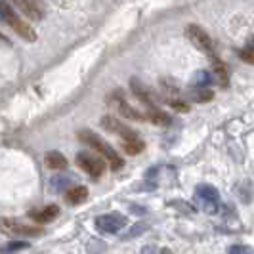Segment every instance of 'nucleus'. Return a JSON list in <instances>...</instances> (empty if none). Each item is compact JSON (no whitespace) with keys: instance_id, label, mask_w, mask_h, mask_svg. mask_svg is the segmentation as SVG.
Returning <instances> with one entry per match:
<instances>
[{"instance_id":"obj_1","label":"nucleus","mask_w":254,"mask_h":254,"mask_svg":"<svg viewBox=\"0 0 254 254\" xmlns=\"http://www.w3.org/2000/svg\"><path fill=\"white\" fill-rule=\"evenodd\" d=\"M0 19H2L8 27H12L23 40H27V42H35L36 40L35 29L19 18L18 14H16V10H14L6 0H0Z\"/></svg>"},{"instance_id":"obj_2","label":"nucleus","mask_w":254,"mask_h":254,"mask_svg":"<svg viewBox=\"0 0 254 254\" xmlns=\"http://www.w3.org/2000/svg\"><path fill=\"white\" fill-rule=\"evenodd\" d=\"M78 140H80L82 144H86L88 147H92L94 151H98L100 155H103L105 161H107L115 170L123 166V159L117 155V151H115L107 142H103L100 136H96L94 132H90V130H80V132H78Z\"/></svg>"},{"instance_id":"obj_3","label":"nucleus","mask_w":254,"mask_h":254,"mask_svg":"<svg viewBox=\"0 0 254 254\" xmlns=\"http://www.w3.org/2000/svg\"><path fill=\"white\" fill-rule=\"evenodd\" d=\"M185 36L189 38V42L201 50V52H204V54L208 55V57H212V59H216L214 57V44H212V40H210V36L206 35V31L204 29H201L199 25H187L185 27Z\"/></svg>"},{"instance_id":"obj_4","label":"nucleus","mask_w":254,"mask_h":254,"mask_svg":"<svg viewBox=\"0 0 254 254\" xmlns=\"http://www.w3.org/2000/svg\"><path fill=\"white\" fill-rule=\"evenodd\" d=\"M195 197L199 201V206L208 212V214H214L218 212V201H220V195H218V189L208 185V183H201L195 187Z\"/></svg>"},{"instance_id":"obj_5","label":"nucleus","mask_w":254,"mask_h":254,"mask_svg":"<svg viewBox=\"0 0 254 254\" xmlns=\"http://www.w3.org/2000/svg\"><path fill=\"white\" fill-rule=\"evenodd\" d=\"M0 229L8 235H16V237H33L40 235L42 229L35 228L31 224H21L18 220H10V218H2L0 220Z\"/></svg>"},{"instance_id":"obj_6","label":"nucleus","mask_w":254,"mask_h":254,"mask_svg":"<svg viewBox=\"0 0 254 254\" xmlns=\"http://www.w3.org/2000/svg\"><path fill=\"white\" fill-rule=\"evenodd\" d=\"M127 224V216L117 214V212H109V214H102L96 218V228L102 233H119Z\"/></svg>"},{"instance_id":"obj_7","label":"nucleus","mask_w":254,"mask_h":254,"mask_svg":"<svg viewBox=\"0 0 254 254\" xmlns=\"http://www.w3.org/2000/svg\"><path fill=\"white\" fill-rule=\"evenodd\" d=\"M130 88H132V94H134L142 103H145V105L157 107L159 103H163V100L151 90V86L144 84V82L138 80V78H132V80H130Z\"/></svg>"},{"instance_id":"obj_8","label":"nucleus","mask_w":254,"mask_h":254,"mask_svg":"<svg viewBox=\"0 0 254 254\" xmlns=\"http://www.w3.org/2000/svg\"><path fill=\"white\" fill-rule=\"evenodd\" d=\"M100 125L105 128L107 132H113V134L121 136L123 140H136V138H138V134H136V132H134V130H132L130 127H127L125 123H121L117 117L105 115V117H102Z\"/></svg>"},{"instance_id":"obj_9","label":"nucleus","mask_w":254,"mask_h":254,"mask_svg":"<svg viewBox=\"0 0 254 254\" xmlns=\"http://www.w3.org/2000/svg\"><path fill=\"white\" fill-rule=\"evenodd\" d=\"M76 161L78 164L90 174L94 178H100L102 174H103V170H105V163L102 161V159H98V157H92L90 153H78V157H76Z\"/></svg>"},{"instance_id":"obj_10","label":"nucleus","mask_w":254,"mask_h":254,"mask_svg":"<svg viewBox=\"0 0 254 254\" xmlns=\"http://www.w3.org/2000/svg\"><path fill=\"white\" fill-rule=\"evenodd\" d=\"M57 214H59V206L50 204V206H44V208H36L29 216L33 218L35 222H38V224H46V222H52Z\"/></svg>"},{"instance_id":"obj_11","label":"nucleus","mask_w":254,"mask_h":254,"mask_svg":"<svg viewBox=\"0 0 254 254\" xmlns=\"http://www.w3.org/2000/svg\"><path fill=\"white\" fill-rule=\"evenodd\" d=\"M212 98H214V92L208 90V88H195V86H191L189 90L185 92V100L197 102V103H206Z\"/></svg>"},{"instance_id":"obj_12","label":"nucleus","mask_w":254,"mask_h":254,"mask_svg":"<svg viewBox=\"0 0 254 254\" xmlns=\"http://www.w3.org/2000/svg\"><path fill=\"white\" fill-rule=\"evenodd\" d=\"M86 197H88V189L82 187V185L71 187V189L65 193V199H67V203H71V204H80V203L86 201Z\"/></svg>"},{"instance_id":"obj_13","label":"nucleus","mask_w":254,"mask_h":254,"mask_svg":"<svg viewBox=\"0 0 254 254\" xmlns=\"http://www.w3.org/2000/svg\"><path fill=\"white\" fill-rule=\"evenodd\" d=\"M145 119L149 121V123H153V125H157V127H168L170 123H172V119L163 113V111H159V109H151V111H147V115H145Z\"/></svg>"},{"instance_id":"obj_14","label":"nucleus","mask_w":254,"mask_h":254,"mask_svg":"<svg viewBox=\"0 0 254 254\" xmlns=\"http://www.w3.org/2000/svg\"><path fill=\"white\" fill-rule=\"evenodd\" d=\"M117 109H119V113H121V117H125V119H130V121H144L145 117L140 113V111H136L134 107H130L125 100H121L119 103H117Z\"/></svg>"},{"instance_id":"obj_15","label":"nucleus","mask_w":254,"mask_h":254,"mask_svg":"<svg viewBox=\"0 0 254 254\" xmlns=\"http://www.w3.org/2000/svg\"><path fill=\"white\" fill-rule=\"evenodd\" d=\"M46 164L55 170H63V168H67V159L59 151H50V153H46Z\"/></svg>"},{"instance_id":"obj_16","label":"nucleus","mask_w":254,"mask_h":254,"mask_svg":"<svg viewBox=\"0 0 254 254\" xmlns=\"http://www.w3.org/2000/svg\"><path fill=\"white\" fill-rule=\"evenodd\" d=\"M210 82H212V75L206 71H197L191 78V86L195 88H206Z\"/></svg>"},{"instance_id":"obj_17","label":"nucleus","mask_w":254,"mask_h":254,"mask_svg":"<svg viewBox=\"0 0 254 254\" xmlns=\"http://www.w3.org/2000/svg\"><path fill=\"white\" fill-rule=\"evenodd\" d=\"M50 187L54 191H69L71 189V178L69 176H54L50 181Z\"/></svg>"},{"instance_id":"obj_18","label":"nucleus","mask_w":254,"mask_h":254,"mask_svg":"<svg viewBox=\"0 0 254 254\" xmlns=\"http://www.w3.org/2000/svg\"><path fill=\"white\" fill-rule=\"evenodd\" d=\"M27 247H29V243H25V241H10V243H6V245L0 249V254H14V253H18V251L27 249Z\"/></svg>"},{"instance_id":"obj_19","label":"nucleus","mask_w":254,"mask_h":254,"mask_svg":"<svg viewBox=\"0 0 254 254\" xmlns=\"http://www.w3.org/2000/svg\"><path fill=\"white\" fill-rule=\"evenodd\" d=\"M123 147H125V151L130 153V155H138V153L144 151L145 145L144 142H140V140L136 138V140H125V145H123Z\"/></svg>"},{"instance_id":"obj_20","label":"nucleus","mask_w":254,"mask_h":254,"mask_svg":"<svg viewBox=\"0 0 254 254\" xmlns=\"http://www.w3.org/2000/svg\"><path fill=\"white\" fill-rule=\"evenodd\" d=\"M212 71H214V76L218 78L220 84H228V69L220 61H216V59H214V69Z\"/></svg>"},{"instance_id":"obj_21","label":"nucleus","mask_w":254,"mask_h":254,"mask_svg":"<svg viewBox=\"0 0 254 254\" xmlns=\"http://www.w3.org/2000/svg\"><path fill=\"white\" fill-rule=\"evenodd\" d=\"M239 57H241L243 61H247V63H254V48L253 46H247L245 50L239 52Z\"/></svg>"},{"instance_id":"obj_22","label":"nucleus","mask_w":254,"mask_h":254,"mask_svg":"<svg viewBox=\"0 0 254 254\" xmlns=\"http://www.w3.org/2000/svg\"><path fill=\"white\" fill-rule=\"evenodd\" d=\"M172 206H178V210H181V212H185V214H193L195 210H193V206L191 204H187V203H180V201H172L170 203Z\"/></svg>"},{"instance_id":"obj_23","label":"nucleus","mask_w":254,"mask_h":254,"mask_svg":"<svg viewBox=\"0 0 254 254\" xmlns=\"http://www.w3.org/2000/svg\"><path fill=\"white\" fill-rule=\"evenodd\" d=\"M229 254H253V249L245 245H233L229 247Z\"/></svg>"},{"instance_id":"obj_24","label":"nucleus","mask_w":254,"mask_h":254,"mask_svg":"<svg viewBox=\"0 0 254 254\" xmlns=\"http://www.w3.org/2000/svg\"><path fill=\"white\" fill-rule=\"evenodd\" d=\"M166 103H168V105H172L176 111H187V109H189V105H187V103H183V102L178 100V98H174V100H166Z\"/></svg>"},{"instance_id":"obj_25","label":"nucleus","mask_w":254,"mask_h":254,"mask_svg":"<svg viewBox=\"0 0 254 254\" xmlns=\"http://www.w3.org/2000/svg\"><path fill=\"white\" fill-rule=\"evenodd\" d=\"M145 229H147V226H145V224H140V226H134V228H132V229H130V231H128L127 235V239H130V237H134V235H140V233H144Z\"/></svg>"},{"instance_id":"obj_26","label":"nucleus","mask_w":254,"mask_h":254,"mask_svg":"<svg viewBox=\"0 0 254 254\" xmlns=\"http://www.w3.org/2000/svg\"><path fill=\"white\" fill-rule=\"evenodd\" d=\"M157 253H159V249H157V247H153V245H151V247L147 245V247L142 249V254H157Z\"/></svg>"},{"instance_id":"obj_27","label":"nucleus","mask_w":254,"mask_h":254,"mask_svg":"<svg viewBox=\"0 0 254 254\" xmlns=\"http://www.w3.org/2000/svg\"><path fill=\"white\" fill-rule=\"evenodd\" d=\"M130 212L132 214H145V210H142V206H136V204L130 206Z\"/></svg>"},{"instance_id":"obj_28","label":"nucleus","mask_w":254,"mask_h":254,"mask_svg":"<svg viewBox=\"0 0 254 254\" xmlns=\"http://www.w3.org/2000/svg\"><path fill=\"white\" fill-rule=\"evenodd\" d=\"M159 254H172V251H168V249H161Z\"/></svg>"}]
</instances>
